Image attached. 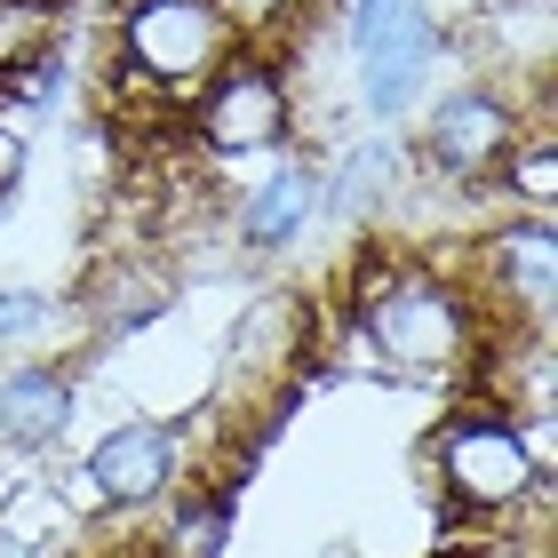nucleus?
I'll return each mask as SVG.
<instances>
[{"mask_svg": "<svg viewBox=\"0 0 558 558\" xmlns=\"http://www.w3.org/2000/svg\"><path fill=\"white\" fill-rule=\"evenodd\" d=\"M57 327V295L40 288H0V351H24Z\"/></svg>", "mask_w": 558, "mask_h": 558, "instance_id": "dca6fc26", "label": "nucleus"}, {"mask_svg": "<svg viewBox=\"0 0 558 558\" xmlns=\"http://www.w3.org/2000/svg\"><path fill=\"white\" fill-rule=\"evenodd\" d=\"M439 48H447V24H439L430 0H415V9L399 16L375 48H360V112L375 120V129H399V120L430 96Z\"/></svg>", "mask_w": 558, "mask_h": 558, "instance_id": "6e6552de", "label": "nucleus"}, {"mask_svg": "<svg viewBox=\"0 0 558 558\" xmlns=\"http://www.w3.org/2000/svg\"><path fill=\"white\" fill-rule=\"evenodd\" d=\"M208 9L223 16V33L240 48H279V33L303 16V0H208Z\"/></svg>", "mask_w": 558, "mask_h": 558, "instance_id": "2eb2a0df", "label": "nucleus"}, {"mask_svg": "<svg viewBox=\"0 0 558 558\" xmlns=\"http://www.w3.org/2000/svg\"><path fill=\"white\" fill-rule=\"evenodd\" d=\"M495 192L511 199L519 216H550L558 208V144H550V129H526L511 151H502Z\"/></svg>", "mask_w": 558, "mask_h": 558, "instance_id": "4468645a", "label": "nucleus"}, {"mask_svg": "<svg viewBox=\"0 0 558 558\" xmlns=\"http://www.w3.org/2000/svg\"><path fill=\"white\" fill-rule=\"evenodd\" d=\"M232 33L208 0H129L112 33V88L129 96H168V105H192V88L232 57Z\"/></svg>", "mask_w": 558, "mask_h": 558, "instance_id": "7ed1b4c3", "label": "nucleus"}, {"mask_svg": "<svg viewBox=\"0 0 558 558\" xmlns=\"http://www.w3.org/2000/svg\"><path fill=\"white\" fill-rule=\"evenodd\" d=\"M430 487L454 519H511L526 502L550 495V454L511 408L495 399H463L439 430H430Z\"/></svg>", "mask_w": 558, "mask_h": 558, "instance_id": "f03ea898", "label": "nucleus"}, {"mask_svg": "<svg viewBox=\"0 0 558 558\" xmlns=\"http://www.w3.org/2000/svg\"><path fill=\"white\" fill-rule=\"evenodd\" d=\"M463 288L487 319V343L502 336H550V295H558V232L550 216H502L478 232Z\"/></svg>", "mask_w": 558, "mask_h": 558, "instance_id": "39448f33", "label": "nucleus"}, {"mask_svg": "<svg viewBox=\"0 0 558 558\" xmlns=\"http://www.w3.org/2000/svg\"><path fill=\"white\" fill-rule=\"evenodd\" d=\"M16 175H24V136H16V129H0V192H9Z\"/></svg>", "mask_w": 558, "mask_h": 558, "instance_id": "a211bd4d", "label": "nucleus"}, {"mask_svg": "<svg viewBox=\"0 0 558 558\" xmlns=\"http://www.w3.org/2000/svg\"><path fill=\"white\" fill-rule=\"evenodd\" d=\"M399 168H408V144H399L391 129L367 136V144H351L336 168H319V216L375 223V216L391 208V192H399Z\"/></svg>", "mask_w": 558, "mask_h": 558, "instance_id": "9b49d317", "label": "nucleus"}, {"mask_svg": "<svg viewBox=\"0 0 558 558\" xmlns=\"http://www.w3.org/2000/svg\"><path fill=\"white\" fill-rule=\"evenodd\" d=\"M72 408H81L72 367H57V360L0 367V447L9 454H48L72 430Z\"/></svg>", "mask_w": 558, "mask_h": 558, "instance_id": "9d476101", "label": "nucleus"}, {"mask_svg": "<svg viewBox=\"0 0 558 558\" xmlns=\"http://www.w3.org/2000/svg\"><path fill=\"white\" fill-rule=\"evenodd\" d=\"M408 9H415V0H343V48H351V57H360V48H375Z\"/></svg>", "mask_w": 558, "mask_h": 558, "instance_id": "f3484780", "label": "nucleus"}, {"mask_svg": "<svg viewBox=\"0 0 558 558\" xmlns=\"http://www.w3.org/2000/svg\"><path fill=\"white\" fill-rule=\"evenodd\" d=\"M519 129V96L511 88H487V81H454L439 96L415 105V144L408 160L423 175H447V184H495L502 151H511Z\"/></svg>", "mask_w": 558, "mask_h": 558, "instance_id": "423d86ee", "label": "nucleus"}, {"mask_svg": "<svg viewBox=\"0 0 558 558\" xmlns=\"http://www.w3.org/2000/svg\"><path fill=\"white\" fill-rule=\"evenodd\" d=\"M57 33H64V0H0V88L33 81L57 57Z\"/></svg>", "mask_w": 558, "mask_h": 558, "instance_id": "ddd939ff", "label": "nucleus"}, {"mask_svg": "<svg viewBox=\"0 0 558 558\" xmlns=\"http://www.w3.org/2000/svg\"><path fill=\"white\" fill-rule=\"evenodd\" d=\"M312 223H319V160H303V151H271V168L240 192V208H232L240 256H288Z\"/></svg>", "mask_w": 558, "mask_h": 558, "instance_id": "1a4fd4ad", "label": "nucleus"}, {"mask_svg": "<svg viewBox=\"0 0 558 558\" xmlns=\"http://www.w3.org/2000/svg\"><path fill=\"white\" fill-rule=\"evenodd\" d=\"M351 343L391 375L454 384V375L478 367V351H487V319H478L463 271H447L430 256L375 247V256L351 271Z\"/></svg>", "mask_w": 558, "mask_h": 558, "instance_id": "f257e3e1", "label": "nucleus"}, {"mask_svg": "<svg viewBox=\"0 0 558 558\" xmlns=\"http://www.w3.org/2000/svg\"><path fill=\"white\" fill-rule=\"evenodd\" d=\"M88 495L105 502V511L120 519H136L151 511V502H168L175 487H184V423H168V415H120L112 430H96V447H88Z\"/></svg>", "mask_w": 558, "mask_h": 558, "instance_id": "0eeeda50", "label": "nucleus"}, {"mask_svg": "<svg viewBox=\"0 0 558 558\" xmlns=\"http://www.w3.org/2000/svg\"><path fill=\"white\" fill-rule=\"evenodd\" d=\"M0 558H40V543L24 535V526H9V519H0Z\"/></svg>", "mask_w": 558, "mask_h": 558, "instance_id": "6ab92c4d", "label": "nucleus"}, {"mask_svg": "<svg viewBox=\"0 0 558 558\" xmlns=\"http://www.w3.org/2000/svg\"><path fill=\"white\" fill-rule=\"evenodd\" d=\"M184 129L208 160H271L295 136V88L279 48H232L208 81L192 88Z\"/></svg>", "mask_w": 558, "mask_h": 558, "instance_id": "20e7f679", "label": "nucleus"}, {"mask_svg": "<svg viewBox=\"0 0 558 558\" xmlns=\"http://www.w3.org/2000/svg\"><path fill=\"white\" fill-rule=\"evenodd\" d=\"M232 519H240V471L216 478V487L184 478V487L168 495V519H160V535H151V558H223L232 550Z\"/></svg>", "mask_w": 558, "mask_h": 558, "instance_id": "f8f14e48", "label": "nucleus"}]
</instances>
